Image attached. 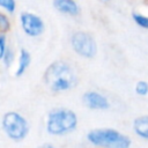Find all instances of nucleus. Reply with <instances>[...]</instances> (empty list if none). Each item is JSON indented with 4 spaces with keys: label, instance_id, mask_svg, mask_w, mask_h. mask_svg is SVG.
Segmentation results:
<instances>
[{
    "label": "nucleus",
    "instance_id": "nucleus-9",
    "mask_svg": "<svg viewBox=\"0 0 148 148\" xmlns=\"http://www.w3.org/2000/svg\"><path fill=\"white\" fill-rule=\"evenodd\" d=\"M30 64H31V54H30V52L28 50H25V49H21L20 53H18L17 66H16L14 75L16 77L22 76L28 71V68L30 67Z\"/></svg>",
    "mask_w": 148,
    "mask_h": 148
},
{
    "label": "nucleus",
    "instance_id": "nucleus-18",
    "mask_svg": "<svg viewBox=\"0 0 148 148\" xmlns=\"http://www.w3.org/2000/svg\"><path fill=\"white\" fill-rule=\"evenodd\" d=\"M103 1H108V0H103Z\"/></svg>",
    "mask_w": 148,
    "mask_h": 148
},
{
    "label": "nucleus",
    "instance_id": "nucleus-13",
    "mask_svg": "<svg viewBox=\"0 0 148 148\" xmlns=\"http://www.w3.org/2000/svg\"><path fill=\"white\" fill-rule=\"evenodd\" d=\"M10 20L5 13H0V32L7 34L10 30Z\"/></svg>",
    "mask_w": 148,
    "mask_h": 148
},
{
    "label": "nucleus",
    "instance_id": "nucleus-16",
    "mask_svg": "<svg viewBox=\"0 0 148 148\" xmlns=\"http://www.w3.org/2000/svg\"><path fill=\"white\" fill-rule=\"evenodd\" d=\"M8 46H7V38H6V34H0V59L5 56L6 51H7Z\"/></svg>",
    "mask_w": 148,
    "mask_h": 148
},
{
    "label": "nucleus",
    "instance_id": "nucleus-5",
    "mask_svg": "<svg viewBox=\"0 0 148 148\" xmlns=\"http://www.w3.org/2000/svg\"><path fill=\"white\" fill-rule=\"evenodd\" d=\"M71 46L76 54L82 58L91 59L97 53V44L92 35L87 31H75L71 36Z\"/></svg>",
    "mask_w": 148,
    "mask_h": 148
},
{
    "label": "nucleus",
    "instance_id": "nucleus-15",
    "mask_svg": "<svg viewBox=\"0 0 148 148\" xmlns=\"http://www.w3.org/2000/svg\"><path fill=\"white\" fill-rule=\"evenodd\" d=\"M14 58H15V57H14V52H13V50L8 46V49H7L6 53H5V56L1 58L3 65H5L6 67H10V65H12L13 61H14Z\"/></svg>",
    "mask_w": 148,
    "mask_h": 148
},
{
    "label": "nucleus",
    "instance_id": "nucleus-3",
    "mask_svg": "<svg viewBox=\"0 0 148 148\" xmlns=\"http://www.w3.org/2000/svg\"><path fill=\"white\" fill-rule=\"evenodd\" d=\"M87 140L98 148H130L131 139L116 128H94L87 133Z\"/></svg>",
    "mask_w": 148,
    "mask_h": 148
},
{
    "label": "nucleus",
    "instance_id": "nucleus-6",
    "mask_svg": "<svg viewBox=\"0 0 148 148\" xmlns=\"http://www.w3.org/2000/svg\"><path fill=\"white\" fill-rule=\"evenodd\" d=\"M20 24L23 32L29 37H39L45 30L42 17L32 12H22L20 14Z\"/></svg>",
    "mask_w": 148,
    "mask_h": 148
},
{
    "label": "nucleus",
    "instance_id": "nucleus-10",
    "mask_svg": "<svg viewBox=\"0 0 148 148\" xmlns=\"http://www.w3.org/2000/svg\"><path fill=\"white\" fill-rule=\"evenodd\" d=\"M133 131L139 138L148 140V114L139 116L133 120Z\"/></svg>",
    "mask_w": 148,
    "mask_h": 148
},
{
    "label": "nucleus",
    "instance_id": "nucleus-7",
    "mask_svg": "<svg viewBox=\"0 0 148 148\" xmlns=\"http://www.w3.org/2000/svg\"><path fill=\"white\" fill-rule=\"evenodd\" d=\"M82 101H83V104L90 110L103 111V110H108L110 108V102H109L108 97L96 90L86 91L82 96Z\"/></svg>",
    "mask_w": 148,
    "mask_h": 148
},
{
    "label": "nucleus",
    "instance_id": "nucleus-4",
    "mask_svg": "<svg viewBox=\"0 0 148 148\" xmlns=\"http://www.w3.org/2000/svg\"><path fill=\"white\" fill-rule=\"evenodd\" d=\"M1 127L7 138L13 141L24 140L30 132L28 120L24 118V116L16 111H7L2 114Z\"/></svg>",
    "mask_w": 148,
    "mask_h": 148
},
{
    "label": "nucleus",
    "instance_id": "nucleus-19",
    "mask_svg": "<svg viewBox=\"0 0 148 148\" xmlns=\"http://www.w3.org/2000/svg\"><path fill=\"white\" fill-rule=\"evenodd\" d=\"M147 3H148V0H147Z\"/></svg>",
    "mask_w": 148,
    "mask_h": 148
},
{
    "label": "nucleus",
    "instance_id": "nucleus-11",
    "mask_svg": "<svg viewBox=\"0 0 148 148\" xmlns=\"http://www.w3.org/2000/svg\"><path fill=\"white\" fill-rule=\"evenodd\" d=\"M132 17H133V21L135 22L136 25H139L142 29L148 30V16L147 15H143L141 13H133Z\"/></svg>",
    "mask_w": 148,
    "mask_h": 148
},
{
    "label": "nucleus",
    "instance_id": "nucleus-14",
    "mask_svg": "<svg viewBox=\"0 0 148 148\" xmlns=\"http://www.w3.org/2000/svg\"><path fill=\"white\" fill-rule=\"evenodd\" d=\"M0 7L8 14H12L16 9V1L15 0H0Z\"/></svg>",
    "mask_w": 148,
    "mask_h": 148
},
{
    "label": "nucleus",
    "instance_id": "nucleus-2",
    "mask_svg": "<svg viewBox=\"0 0 148 148\" xmlns=\"http://www.w3.org/2000/svg\"><path fill=\"white\" fill-rule=\"evenodd\" d=\"M79 124L76 113L67 108L52 109L46 117V132L52 136H62L73 132Z\"/></svg>",
    "mask_w": 148,
    "mask_h": 148
},
{
    "label": "nucleus",
    "instance_id": "nucleus-12",
    "mask_svg": "<svg viewBox=\"0 0 148 148\" xmlns=\"http://www.w3.org/2000/svg\"><path fill=\"white\" fill-rule=\"evenodd\" d=\"M134 90H135V94L139 95V96H148V82L147 81H138L135 83V87H134Z\"/></svg>",
    "mask_w": 148,
    "mask_h": 148
},
{
    "label": "nucleus",
    "instance_id": "nucleus-8",
    "mask_svg": "<svg viewBox=\"0 0 148 148\" xmlns=\"http://www.w3.org/2000/svg\"><path fill=\"white\" fill-rule=\"evenodd\" d=\"M53 7L59 13L68 16H76L80 13V7L75 0H53Z\"/></svg>",
    "mask_w": 148,
    "mask_h": 148
},
{
    "label": "nucleus",
    "instance_id": "nucleus-1",
    "mask_svg": "<svg viewBox=\"0 0 148 148\" xmlns=\"http://www.w3.org/2000/svg\"><path fill=\"white\" fill-rule=\"evenodd\" d=\"M75 75L71 66L61 60L52 62L44 73L45 84L53 92H65L75 86Z\"/></svg>",
    "mask_w": 148,
    "mask_h": 148
},
{
    "label": "nucleus",
    "instance_id": "nucleus-17",
    "mask_svg": "<svg viewBox=\"0 0 148 148\" xmlns=\"http://www.w3.org/2000/svg\"><path fill=\"white\" fill-rule=\"evenodd\" d=\"M39 148H54L52 145H44V146H40Z\"/></svg>",
    "mask_w": 148,
    "mask_h": 148
}]
</instances>
